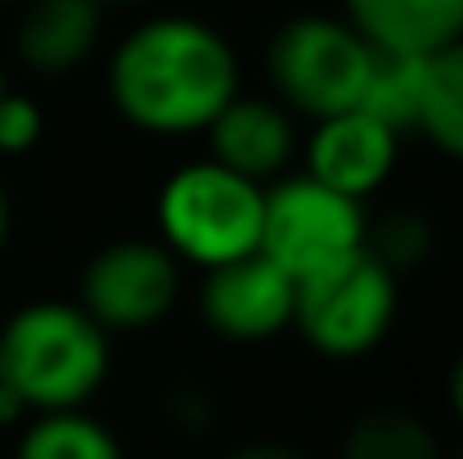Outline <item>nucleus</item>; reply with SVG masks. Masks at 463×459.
I'll return each mask as SVG.
<instances>
[{"label":"nucleus","instance_id":"1","mask_svg":"<svg viewBox=\"0 0 463 459\" xmlns=\"http://www.w3.org/2000/svg\"><path fill=\"white\" fill-rule=\"evenodd\" d=\"M239 95V59L230 41L203 18L166 14L140 23L109 63L113 109L154 136L207 131V122Z\"/></svg>","mask_w":463,"mask_h":459},{"label":"nucleus","instance_id":"2","mask_svg":"<svg viewBox=\"0 0 463 459\" xmlns=\"http://www.w3.org/2000/svg\"><path fill=\"white\" fill-rule=\"evenodd\" d=\"M109 378V333L77 302H27L0 329V387L23 410H81Z\"/></svg>","mask_w":463,"mask_h":459},{"label":"nucleus","instance_id":"3","mask_svg":"<svg viewBox=\"0 0 463 459\" xmlns=\"http://www.w3.org/2000/svg\"><path fill=\"white\" fill-rule=\"evenodd\" d=\"M266 189L225 171L221 162L180 167L157 194V230L162 244L194 266H225L252 257L261 248Z\"/></svg>","mask_w":463,"mask_h":459},{"label":"nucleus","instance_id":"4","mask_svg":"<svg viewBox=\"0 0 463 459\" xmlns=\"http://www.w3.org/2000/svg\"><path fill=\"white\" fill-rule=\"evenodd\" d=\"M266 68L279 100L319 122L360 104L369 72V41L346 18L302 14L275 32Z\"/></svg>","mask_w":463,"mask_h":459},{"label":"nucleus","instance_id":"5","mask_svg":"<svg viewBox=\"0 0 463 459\" xmlns=\"http://www.w3.org/2000/svg\"><path fill=\"white\" fill-rule=\"evenodd\" d=\"M364 207L310 176H288L266 189V216H261V248L284 275L298 284L310 275H324L355 253H364Z\"/></svg>","mask_w":463,"mask_h":459},{"label":"nucleus","instance_id":"6","mask_svg":"<svg viewBox=\"0 0 463 459\" xmlns=\"http://www.w3.org/2000/svg\"><path fill=\"white\" fill-rule=\"evenodd\" d=\"M396 306H401L396 275L378 266L369 253H355L351 262L298 284L293 329L319 356L355 360L387 338Z\"/></svg>","mask_w":463,"mask_h":459},{"label":"nucleus","instance_id":"7","mask_svg":"<svg viewBox=\"0 0 463 459\" xmlns=\"http://www.w3.org/2000/svg\"><path fill=\"white\" fill-rule=\"evenodd\" d=\"M180 298V257L162 239H118L81 275V311L109 333L154 329Z\"/></svg>","mask_w":463,"mask_h":459},{"label":"nucleus","instance_id":"8","mask_svg":"<svg viewBox=\"0 0 463 459\" xmlns=\"http://www.w3.org/2000/svg\"><path fill=\"white\" fill-rule=\"evenodd\" d=\"M298 280L284 275L266 253L225 262L203 280V320L230 342H266L293 329Z\"/></svg>","mask_w":463,"mask_h":459},{"label":"nucleus","instance_id":"9","mask_svg":"<svg viewBox=\"0 0 463 459\" xmlns=\"http://www.w3.org/2000/svg\"><path fill=\"white\" fill-rule=\"evenodd\" d=\"M396 153H401L396 131H387L383 122H373L360 109H346V113L315 122L307 145V176L360 203L387 185Z\"/></svg>","mask_w":463,"mask_h":459},{"label":"nucleus","instance_id":"10","mask_svg":"<svg viewBox=\"0 0 463 459\" xmlns=\"http://www.w3.org/2000/svg\"><path fill=\"white\" fill-rule=\"evenodd\" d=\"M207 136H212V162H221L225 171H234L261 189H266V180H275L288 167V158L298 149L288 113L279 104L252 100V95H234L207 122Z\"/></svg>","mask_w":463,"mask_h":459},{"label":"nucleus","instance_id":"11","mask_svg":"<svg viewBox=\"0 0 463 459\" xmlns=\"http://www.w3.org/2000/svg\"><path fill=\"white\" fill-rule=\"evenodd\" d=\"M346 23L378 50L437 54L463 36V0H342Z\"/></svg>","mask_w":463,"mask_h":459},{"label":"nucleus","instance_id":"12","mask_svg":"<svg viewBox=\"0 0 463 459\" xmlns=\"http://www.w3.org/2000/svg\"><path fill=\"white\" fill-rule=\"evenodd\" d=\"M99 0H32L23 9L14 50L41 77H63L81 68L99 41Z\"/></svg>","mask_w":463,"mask_h":459},{"label":"nucleus","instance_id":"13","mask_svg":"<svg viewBox=\"0 0 463 459\" xmlns=\"http://www.w3.org/2000/svg\"><path fill=\"white\" fill-rule=\"evenodd\" d=\"M337 459H446V446L414 410L373 406L346 424Z\"/></svg>","mask_w":463,"mask_h":459},{"label":"nucleus","instance_id":"14","mask_svg":"<svg viewBox=\"0 0 463 459\" xmlns=\"http://www.w3.org/2000/svg\"><path fill=\"white\" fill-rule=\"evenodd\" d=\"M419 100H423V59L369 45V72L355 109L383 122L387 131L405 136L419 127Z\"/></svg>","mask_w":463,"mask_h":459},{"label":"nucleus","instance_id":"15","mask_svg":"<svg viewBox=\"0 0 463 459\" xmlns=\"http://www.w3.org/2000/svg\"><path fill=\"white\" fill-rule=\"evenodd\" d=\"M428 145L463 162V36L455 45L423 59V100H419V127Z\"/></svg>","mask_w":463,"mask_h":459},{"label":"nucleus","instance_id":"16","mask_svg":"<svg viewBox=\"0 0 463 459\" xmlns=\"http://www.w3.org/2000/svg\"><path fill=\"white\" fill-rule=\"evenodd\" d=\"M14 459H127L118 437L81 415V410H59V415H41L36 424H27L18 455Z\"/></svg>","mask_w":463,"mask_h":459},{"label":"nucleus","instance_id":"17","mask_svg":"<svg viewBox=\"0 0 463 459\" xmlns=\"http://www.w3.org/2000/svg\"><path fill=\"white\" fill-rule=\"evenodd\" d=\"M364 253H369L378 266H387L392 275L419 271V266L437 253V225H432V216L419 212V207H396V212H387L378 225H369Z\"/></svg>","mask_w":463,"mask_h":459},{"label":"nucleus","instance_id":"18","mask_svg":"<svg viewBox=\"0 0 463 459\" xmlns=\"http://www.w3.org/2000/svg\"><path fill=\"white\" fill-rule=\"evenodd\" d=\"M45 136V118L27 95H0V153H27Z\"/></svg>","mask_w":463,"mask_h":459},{"label":"nucleus","instance_id":"19","mask_svg":"<svg viewBox=\"0 0 463 459\" xmlns=\"http://www.w3.org/2000/svg\"><path fill=\"white\" fill-rule=\"evenodd\" d=\"M166 415H171L175 428H184V433H207V428H212V401H207V392H198V387L175 392V397L166 401Z\"/></svg>","mask_w":463,"mask_h":459},{"label":"nucleus","instance_id":"20","mask_svg":"<svg viewBox=\"0 0 463 459\" xmlns=\"http://www.w3.org/2000/svg\"><path fill=\"white\" fill-rule=\"evenodd\" d=\"M225 459H307V455L298 446H288V442H243Z\"/></svg>","mask_w":463,"mask_h":459},{"label":"nucleus","instance_id":"21","mask_svg":"<svg viewBox=\"0 0 463 459\" xmlns=\"http://www.w3.org/2000/svg\"><path fill=\"white\" fill-rule=\"evenodd\" d=\"M27 410H23V401L9 392V387H0V424H18Z\"/></svg>","mask_w":463,"mask_h":459},{"label":"nucleus","instance_id":"22","mask_svg":"<svg viewBox=\"0 0 463 459\" xmlns=\"http://www.w3.org/2000/svg\"><path fill=\"white\" fill-rule=\"evenodd\" d=\"M450 406H455V415L463 419V351H459V360H455V374H450Z\"/></svg>","mask_w":463,"mask_h":459},{"label":"nucleus","instance_id":"23","mask_svg":"<svg viewBox=\"0 0 463 459\" xmlns=\"http://www.w3.org/2000/svg\"><path fill=\"white\" fill-rule=\"evenodd\" d=\"M9 230H14V212H9V194H5V185H0V253H5V244H9Z\"/></svg>","mask_w":463,"mask_h":459},{"label":"nucleus","instance_id":"24","mask_svg":"<svg viewBox=\"0 0 463 459\" xmlns=\"http://www.w3.org/2000/svg\"><path fill=\"white\" fill-rule=\"evenodd\" d=\"M99 5H136V0H99Z\"/></svg>","mask_w":463,"mask_h":459},{"label":"nucleus","instance_id":"25","mask_svg":"<svg viewBox=\"0 0 463 459\" xmlns=\"http://www.w3.org/2000/svg\"><path fill=\"white\" fill-rule=\"evenodd\" d=\"M455 459H463V446H459V451H455Z\"/></svg>","mask_w":463,"mask_h":459},{"label":"nucleus","instance_id":"26","mask_svg":"<svg viewBox=\"0 0 463 459\" xmlns=\"http://www.w3.org/2000/svg\"><path fill=\"white\" fill-rule=\"evenodd\" d=\"M0 95H5V77H0Z\"/></svg>","mask_w":463,"mask_h":459}]
</instances>
